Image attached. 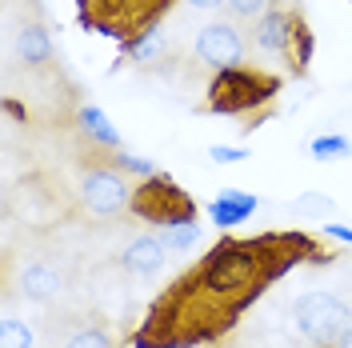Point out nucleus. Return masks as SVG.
Wrapping results in <instances>:
<instances>
[{"label":"nucleus","mask_w":352,"mask_h":348,"mask_svg":"<svg viewBox=\"0 0 352 348\" xmlns=\"http://www.w3.org/2000/svg\"><path fill=\"white\" fill-rule=\"evenodd\" d=\"M329 261V244H320L300 228H272L256 237H220L197 264H188L148 305L140 328L132 332V348L217 345L292 268Z\"/></svg>","instance_id":"obj_1"},{"label":"nucleus","mask_w":352,"mask_h":348,"mask_svg":"<svg viewBox=\"0 0 352 348\" xmlns=\"http://www.w3.org/2000/svg\"><path fill=\"white\" fill-rule=\"evenodd\" d=\"M280 88H285V76L272 72V68H261V65L220 68L208 80L200 112L241 120V132H252L272 116V105H276Z\"/></svg>","instance_id":"obj_2"},{"label":"nucleus","mask_w":352,"mask_h":348,"mask_svg":"<svg viewBox=\"0 0 352 348\" xmlns=\"http://www.w3.org/2000/svg\"><path fill=\"white\" fill-rule=\"evenodd\" d=\"M248 48H256L261 56L276 61L292 80H300V76H308L312 52H316V36L308 28V17L300 4L272 0V8L261 21H252V28H248Z\"/></svg>","instance_id":"obj_3"},{"label":"nucleus","mask_w":352,"mask_h":348,"mask_svg":"<svg viewBox=\"0 0 352 348\" xmlns=\"http://www.w3.org/2000/svg\"><path fill=\"white\" fill-rule=\"evenodd\" d=\"M85 32H100L116 44H129L160 28L176 0H72Z\"/></svg>","instance_id":"obj_4"},{"label":"nucleus","mask_w":352,"mask_h":348,"mask_svg":"<svg viewBox=\"0 0 352 348\" xmlns=\"http://www.w3.org/2000/svg\"><path fill=\"white\" fill-rule=\"evenodd\" d=\"M132 217H140L153 228H168V224H184V220H200V204L184 193L168 173H153L132 184Z\"/></svg>","instance_id":"obj_5"},{"label":"nucleus","mask_w":352,"mask_h":348,"mask_svg":"<svg viewBox=\"0 0 352 348\" xmlns=\"http://www.w3.org/2000/svg\"><path fill=\"white\" fill-rule=\"evenodd\" d=\"M85 173L76 180V208L85 217H116L132 204V184L120 168L104 160H80Z\"/></svg>","instance_id":"obj_6"},{"label":"nucleus","mask_w":352,"mask_h":348,"mask_svg":"<svg viewBox=\"0 0 352 348\" xmlns=\"http://www.w3.org/2000/svg\"><path fill=\"white\" fill-rule=\"evenodd\" d=\"M292 316H296V328L316 348H332L352 328L349 305L340 296H332V292H305V296H296Z\"/></svg>","instance_id":"obj_7"},{"label":"nucleus","mask_w":352,"mask_h":348,"mask_svg":"<svg viewBox=\"0 0 352 348\" xmlns=\"http://www.w3.org/2000/svg\"><path fill=\"white\" fill-rule=\"evenodd\" d=\"M244 56H248V36L236 28L232 17H220V21L204 24L197 32V61L204 68H212V72L236 68L244 65Z\"/></svg>","instance_id":"obj_8"},{"label":"nucleus","mask_w":352,"mask_h":348,"mask_svg":"<svg viewBox=\"0 0 352 348\" xmlns=\"http://www.w3.org/2000/svg\"><path fill=\"white\" fill-rule=\"evenodd\" d=\"M52 36H48V28L41 21H28L16 28V61L28 68H44L52 65Z\"/></svg>","instance_id":"obj_9"},{"label":"nucleus","mask_w":352,"mask_h":348,"mask_svg":"<svg viewBox=\"0 0 352 348\" xmlns=\"http://www.w3.org/2000/svg\"><path fill=\"white\" fill-rule=\"evenodd\" d=\"M164 252H168V248H164V240L156 237V232L153 237H136L129 248L120 252V264H124L129 272H136V276H153L156 268L164 264Z\"/></svg>","instance_id":"obj_10"},{"label":"nucleus","mask_w":352,"mask_h":348,"mask_svg":"<svg viewBox=\"0 0 352 348\" xmlns=\"http://www.w3.org/2000/svg\"><path fill=\"white\" fill-rule=\"evenodd\" d=\"M21 288H24L28 301H52V296L65 288V272H60L52 261H32L28 268H24Z\"/></svg>","instance_id":"obj_11"},{"label":"nucleus","mask_w":352,"mask_h":348,"mask_svg":"<svg viewBox=\"0 0 352 348\" xmlns=\"http://www.w3.org/2000/svg\"><path fill=\"white\" fill-rule=\"evenodd\" d=\"M208 213H212V224L220 228H232V224H241L256 213V196L252 193H241V188H224V193L208 204Z\"/></svg>","instance_id":"obj_12"},{"label":"nucleus","mask_w":352,"mask_h":348,"mask_svg":"<svg viewBox=\"0 0 352 348\" xmlns=\"http://www.w3.org/2000/svg\"><path fill=\"white\" fill-rule=\"evenodd\" d=\"M76 124H80V140L96 144V149H120V132L112 129V120L96 105H80Z\"/></svg>","instance_id":"obj_13"},{"label":"nucleus","mask_w":352,"mask_h":348,"mask_svg":"<svg viewBox=\"0 0 352 348\" xmlns=\"http://www.w3.org/2000/svg\"><path fill=\"white\" fill-rule=\"evenodd\" d=\"M156 237L164 240L168 252H188L200 240V220H184V224H168V228H156Z\"/></svg>","instance_id":"obj_14"},{"label":"nucleus","mask_w":352,"mask_h":348,"mask_svg":"<svg viewBox=\"0 0 352 348\" xmlns=\"http://www.w3.org/2000/svg\"><path fill=\"white\" fill-rule=\"evenodd\" d=\"M136 61V65H148L153 56H160V32H144V36H136V41H129V44H120V61Z\"/></svg>","instance_id":"obj_15"},{"label":"nucleus","mask_w":352,"mask_h":348,"mask_svg":"<svg viewBox=\"0 0 352 348\" xmlns=\"http://www.w3.org/2000/svg\"><path fill=\"white\" fill-rule=\"evenodd\" d=\"M272 8V0H224V12L232 17L236 24H252V21H261L264 12Z\"/></svg>","instance_id":"obj_16"},{"label":"nucleus","mask_w":352,"mask_h":348,"mask_svg":"<svg viewBox=\"0 0 352 348\" xmlns=\"http://www.w3.org/2000/svg\"><path fill=\"white\" fill-rule=\"evenodd\" d=\"M308 153L316 156V160H332V156H349V153H352V140H349V136H336V132H329V136H316V140L308 144Z\"/></svg>","instance_id":"obj_17"},{"label":"nucleus","mask_w":352,"mask_h":348,"mask_svg":"<svg viewBox=\"0 0 352 348\" xmlns=\"http://www.w3.org/2000/svg\"><path fill=\"white\" fill-rule=\"evenodd\" d=\"M0 348H32L28 325H21L16 316H4V320H0Z\"/></svg>","instance_id":"obj_18"},{"label":"nucleus","mask_w":352,"mask_h":348,"mask_svg":"<svg viewBox=\"0 0 352 348\" xmlns=\"http://www.w3.org/2000/svg\"><path fill=\"white\" fill-rule=\"evenodd\" d=\"M65 348H112V340H109V332H104V328H80V332H72V336H68Z\"/></svg>","instance_id":"obj_19"},{"label":"nucleus","mask_w":352,"mask_h":348,"mask_svg":"<svg viewBox=\"0 0 352 348\" xmlns=\"http://www.w3.org/2000/svg\"><path fill=\"white\" fill-rule=\"evenodd\" d=\"M292 208H296V213H320V217H332V208H336V204L324 200V196H316V193H308V196H300Z\"/></svg>","instance_id":"obj_20"},{"label":"nucleus","mask_w":352,"mask_h":348,"mask_svg":"<svg viewBox=\"0 0 352 348\" xmlns=\"http://www.w3.org/2000/svg\"><path fill=\"white\" fill-rule=\"evenodd\" d=\"M208 156L217 160V164H236V160H248V149H232V144H212Z\"/></svg>","instance_id":"obj_21"},{"label":"nucleus","mask_w":352,"mask_h":348,"mask_svg":"<svg viewBox=\"0 0 352 348\" xmlns=\"http://www.w3.org/2000/svg\"><path fill=\"white\" fill-rule=\"evenodd\" d=\"M324 232H329V237H340V240H349V244H352V228H340V224H329Z\"/></svg>","instance_id":"obj_22"},{"label":"nucleus","mask_w":352,"mask_h":348,"mask_svg":"<svg viewBox=\"0 0 352 348\" xmlns=\"http://www.w3.org/2000/svg\"><path fill=\"white\" fill-rule=\"evenodd\" d=\"M192 8H217V4H224V0H188Z\"/></svg>","instance_id":"obj_23"},{"label":"nucleus","mask_w":352,"mask_h":348,"mask_svg":"<svg viewBox=\"0 0 352 348\" xmlns=\"http://www.w3.org/2000/svg\"><path fill=\"white\" fill-rule=\"evenodd\" d=\"M332 348H352V328H349V332H344V336H340V340H336Z\"/></svg>","instance_id":"obj_24"}]
</instances>
